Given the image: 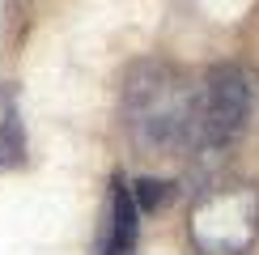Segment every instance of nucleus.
<instances>
[{"label":"nucleus","mask_w":259,"mask_h":255,"mask_svg":"<svg viewBox=\"0 0 259 255\" xmlns=\"http://www.w3.org/2000/svg\"><path fill=\"white\" fill-rule=\"evenodd\" d=\"M200 85L170 64H136L123 81V128L140 149L175 153L200 141L196 132Z\"/></svg>","instance_id":"obj_1"},{"label":"nucleus","mask_w":259,"mask_h":255,"mask_svg":"<svg viewBox=\"0 0 259 255\" xmlns=\"http://www.w3.org/2000/svg\"><path fill=\"white\" fill-rule=\"evenodd\" d=\"M187 234L204 255H242L259 234V187L255 183L212 187L191 208Z\"/></svg>","instance_id":"obj_2"},{"label":"nucleus","mask_w":259,"mask_h":255,"mask_svg":"<svg viewBox=\"0 0 259 255\" xmlns=\"http://www.w3.org/2000/svg\"><path fill=\"white\" fill-rule=\"evenodd\" d=\"M255 115V77L242 64H217L200 81V111H196V132L200 145H234L246 132Z\"/></svg>","instance_id":"obj_3"},{"label":"nucleus","mask_w":259,"mask_h":255,"mask_svg":"<svg viewBox=\"0 0 259 255\" xmlns=\"http://www.w3.org/2000/svg\"><path fill=\"white\" fill-rule=\"evenodd\" d=\"M21 162H26V132H21L17 111L9 106V111L0 115V175H5V170H17Z\"/></svg>","instance_id":"obj_4"},{"label":"nucleus","mask_w":259,"mask_h":255,"mask_svg":"<svg viewBox=\"0 0 259 255\" xmlns=\"http://www.w3.org/2000/svg\"><path fill=\"white\" fill-rule=\"evenodd\" d=\"M132 200L136 208H157L170 200V183H157V179H140V183H132Z\"/></svg>","instance_id":"obj_5"}]
</instances>
